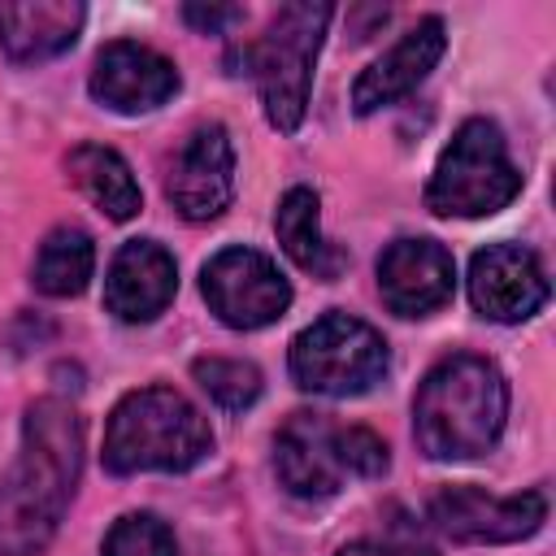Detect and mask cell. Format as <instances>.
I'll use <instances>...</instances> for the list:
<instances>
[{"label":"cell","instance_id":"cell-1","mask_svg":"<svg viewBox=\"0 0 556 556\" xmlns=\"http://www.w3.org/2000/svg\"><path fill=\"white\" fill-rule=\"evenodd\" d=\"M83 473V417L43 395L22 417V452L0 478V556H35L56 534Z\"/></svg>","mask_w":556,"mask_h":556},{"label":"cell","instance_id":"cell-2","mask_svg":"<svg viewBox=\"0 0 556 556\" xmlns=\"http://www.w3.org/2000/svg\"><path fill=\"white\" fill-rule=\"evenodd\" d=\"M508 421V382L495 361L478 352L443 356L417 387L413 434L430 460L486 456Z\"/></svg>","mask_w":556,"mask_h":556},{"label":"cell","instance_id":"cell-3","mask_svg":"<svg viewBox=\"0 0 556 556\" xmlns=\"http://www.w3.org/2000/svg\"><path fill=\"white\" fill-rule=\"evenodd\" d=\"M213 452L208 417L174 387L126 391L104 426V469L130 473H187Z\"/></svg>","mask_w":556,"mask_h":556},{"label":"cell","instance_id":"cell-4","mask_svg":"<svg viewBox=\"0 0 556 556\" xmlns=\"http://www.w3.org/2000/svg\"><path fill=\"white\" fill-rule=\"evenodd\" d=\"M334 9L330 4H313V0H291L282 4L265 35L248 39L243 48H235L230 65H243L239 74L256 78L265 117L274 130L295 135L304 113H308V91H313V65L326 39Z\"/></svg>","mask_w":556,"mask_h":556},{"label":"cell","instance_id":"cell-5","mask_svg":"<svg viewBox=\"0 0 556 556\" xmlns=\"http://www.w3.org/2000/svg\"><path fill=\"white\" fill-rule=\"evenodd\" d=\"M387 443L365 426H339L321 413H291L274 439V473L300 500H326L348 482L382 478Z\"/></svg>","mask_w":556,"mask_h":556},{"label":"cell","instance_id":"cell-6","mask_svg":"<svg viewBox=\"0 0 556 556\" xmlns=\"http://www.w3.org/2000/svg\"><path fill=\"white\" fill-rule=\"evenodd\" d=\"M521 195V169L491 117H465L426 182L434 217H491Z\"/></svg>","mask_w":556,"mask_h":556},{"label":"cell","instance_id":"cell-7","mask_svg":"<svg viewBox=\"0 0 556 556\" xmlns=\"http://www.w3.org/2000/svg\"><path fill=\"white\" fill-rule=\"evenodd\" d=\"M287 365L300 391L348 400V395H365L387 378L391 352L369 321L330 308L291 339Z\"/></svg>","mask_w":556,"mask_h":556},{"label":"cell","instance_id":"cell-8","mask_svg":"<svg viewBox=\"0 0 556 556\" xmlns=\"http://www.w3.org/2000/svg\"><path fill=\"white\" fill-rule=\"evenodd\" d=\"M200 295L208 313L230 330H261L274 326L291 308V282L274 256L256 248H222L200 269Z\"/></svg>","mask_w":556,"mask_h":556},{"label":"cell","instance_id":"cell-9","mask_svg":"<svg viewBox=\"0 0 556 556\" xmlns=\"http://www.w3.org/2000/svg\"><path fill=\"white\" fill-rule=\"evenodd\" d=\"M426 517L452 543H521L543 530L547 495H486L482 486H443L430 495Z\"/></svg>","mask_w":556,"mask_h":556},{"label":"cell","instance_id":"cell-10","mask_svg":"<svg viewBox=\"0 0 556 556\" xmlns=\"http://www.w3.org/2000/svg\"><path fill=\"white\" fill-rule=\"evenodd\" d=\"M165 200L187 222H213L235 200V143L222 122H204L178 148L165 174Z\"/></svg>","mask_w":556,"mask_h":556},{"label":"cell","instance_id":"cell-11","mask_svg":"<svg viewBox=\"0 0 556 556\" xmlns=\"http://www.w3.org/2000/svg\"><path fill=\"white\" fill-rule=\"evenodd\" d=\"M552 287L539 256L521 243H486L469 261V300L486 321H530L547 304Z\"/></svg>","mask_w":556,"mask_h":556},{"label":"cell","instance_id":"cell-12","mask_svg":"<svg viewBox=\"0 0 556 556\" xmlns=\"http://www.w3.org/2000/svg\"><path fill=\"white\" fill-rule=\"evenodd\" d=\"M87 87L113 113H152L178 96L182 78L174 61L161 56L156 48L135 43V39H113L96 52Z\"/></svg>","mask_w":556,"mask_h":556},{"label":"cell","instance_id":"cell-13","mask_svg":"<svg viewBox=\"0 0 556 556\" xmlns=\"http://www.w3.org/2000/svg\"><path fill=\"white\" fill-rule=\"evenodd\" d=\"M378 291L395 317H430L456 291V261L439 239H395L378 256Z\"/></svg>","mask_w":556,"mask_h":556},{"label":"cell","instance_id":"cell-14","mask_svg":"<svg viewBox=\"0 0 556 556\" xmlns=\"http://www.w3.org/2000/svg\"><path fill=\"white\" fill-rule=\"evenodd\" d=\"M447 52V26L443 17H421L391 52H382L378 61H369L356 83H352V113L369 117L395 100H404L417 83H426V74L439 65V56Z\"/></svg>","mask_w":556,"mask_h":556},{"label":"cell","instance_id":"cell-15","mask_svg":"<svg viewBox=\"0 0 556 556\" xmlns=\"http://www.w3.org/2000/svg\"><path fill=\"white\" fill-rule=\"evenodd\" d=\"M178 291V265L156 239H130L117 248L104 274V308L117 321H152L169 308Z\"/></svg>","mask_w":556,"mask_h":556},{"label":"cell","instance_id":"cell-16","mask_svg":"<svg viewBox=\"0 0 556 556\" xmlns=\"http://www.w3.org/2000/svg\"><path fill=\"white\" fill-rule=\"evenodd\" d=\"M87 9L78 0H35L0 4V52L13 65H39L74 48Z\"/></svg>","mask_w":556,"mask_h":556},{"label":"cell","instance_id":"cell-17","mask_svg":"<svg viewBox=\"0 0 556 556\" xmlns=\"http://www.w3.org/2000/svg\"><path fill=\"white\" fill-rule=\"evenodd\" d=\"M65 174L70 182L109 217V222H130L143 208V191L130 174V165L122 161V152L104 148V143H78L65 156Z\"/></svg>","mask_w":556,"mask_h":556},{"label":"cell","instance_id":"cell-18","mask_svg":"<svg viewBox=\"0 0 556 556\" xmlns=\"http://www.w3.org/2000/svg\"><path fill=\"white\" fill-rule=\"evenodd\" d=\"M274 235H278L282 252L300 269H308L317 278H334L339 274L343 252L330 248L326 235H321V200H317L313 187H287L282 191V200L274 208Z\"/></svg>","mask_w":556,"mask_h":556},{"label":"cell","instance_id":"cell-19","mask_svg":"<svg viewBox=\"0 0 556 556\" xmlns=\"http://www.w3.org/2000/svg\"><path fill=\"white\" fill-rule=\"evenodd\" d=\"M91 274H96V243L87 230L56 226L43 235V243L35 252V269H30L35 291H43L52 300H70V295L87 291Z\"/></svg>","mask_w":556,"mask_h":556},{"label":"cell","instance_id":"cell-20","mask_svg":"<svg viewBox=\"0 0 556 556\" xmlns=\"http://www.w3.org/2000/svg\"><path fill=\"white\" fill-rule=\"evenodd\" d=\"M191 378L222 413H243L261 400V369L239 356H195Z\"/></svg>","mask_w":556,"mask_h":556},{"label":"cell","instance_id":"cell-21","mask_svg":"<svg viewBox=\"0 0 556 556\" xmlns=\"http://www.w3.org/2000/svg\"><path fill=\"white\" fill-rule=\"evenodd\" d=\"M104 556H178V539L156 513H126L109 526Z\"/></svg>","mask_w":556,"mask_h":556},{"label":"cell","instance_id":"cell-22","mask_svg":"<svg viewBox=\"0 0 556 556\" xmlns=\"http://www.w3.org/2000/svg\"><path fill=\"white\" fill-rule=\"evenodd\" d=\"M334 556H439V552L426 547V543H417V539L391 534V539H352Z\"/></svg>","mask_w":556,"mask_h":556},{"label":"cell","instance_id":"cell-23","mask_svg":"<svg viewBox=\"0 0 556 556\" xmlns=\"http://www.w3.org/2000/svg\"><path fill=\"white\" fill-rule=\"evenodd\" d=\"M182 17H187L195 30H204V35H217L222 26L239 22V17H243V9H230V4H187V9H182Z\"/></svg>","mask_w":556,"mask_h":556}]
</instances>
